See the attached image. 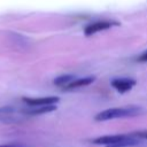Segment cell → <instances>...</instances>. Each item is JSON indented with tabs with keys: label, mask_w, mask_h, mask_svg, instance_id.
<instances>
[{
	"label": "cell",
	"mask_w": 147,
	"mask_h": 147,
	"mask_svg": "<svg viewBox=\"0 0 147 147\" xmlns=\"http://www.w3.org/2000/svg\"><path fill=\"white\" fill-rule=\"evenodd\" d=\"M141 111V108L136 107V106H130V107H121V108H110L102 110L94 116V119L98 122H103V121H109V119H115V118H125V117H133L137 116Z\"/></svg>",
	"instance_id": "obj_1"
},
{
	"label": "cell",
	"mask_w": 147,
	"mask_h": 147,
	"mask_svg": "<svg viewBox=\"0 0 147 147\" xmlns=\"http://www.w3.org/2000/svg\"><path fill=\"white\" fill-rule=\"evenodd\" d=\"M119 25L118 22L116 21H95V22H91L88 23L85 28H84V34L86 37L93 36L100 31H105L108 30L113 26H117Z\"/></svg>",
	"instance_id": "obj_2"
},
{
	"label": "cell",
	"mask_w": 147,
	"mask_h": 147,
	"mask_svg": "<svg viewBox=\"0 0 147 147\" xmlns=\"http://www.w3.org/2000/svg\"><path fill=\"white\" fill-rule=\"evenodd\" d=\"M136 84H137L136 79L129 78V77H117L110 82L111 87L115 88L119 93H125V92L131 91Z\"/></svg>",
	"instance_id": "obj_3"
},
{
	"label": "cell",
	"mask_w": 147,
	"mask_h": 147,
	"mask_svg": "<svg viewBox=\"0 0 147 147\" xmlns=\"http://www.w3.org/2000/svg\"><path fill=\"white\" fill-rule=\"evenodd\" d=\"M60 101L59 96L48 95V96H40V98H23V102L26 106H46V105H56Z\"/></svg>",
	"instance_id": "obj_4"
},
{
	"label": "cell",
	"mask_w": 147,
	"mask_h": 147,
	"mask_svg": "<svg viewBox=\"0 0 147 147\" xmlns=\"http://www.w3.org/2000/svg\"><path fill=\"white\" fill-rule=\"evenodd\" d=\"M132 134H115V136H103V137H99L92 140V144L94 145H102V146H108L115 142H118L121 140H124L129 137H131Z\"/></svg>",
	"instance_id": "obj_5"
},
{
	"label": "cell",
	"mask_w": 147,
	"mask_h": 147,
	"mask_svg": "<svg viewBox=\"0 0 147 147\" xmlns=\"http://www.w3.org/2000/svg\"><path fill=\"white\" fill-rule=\"evenodd\" d=\"M56 105H46V106H28L26 109L23 110L24 114L26 115H31V116H37V115H42V114H47L51 111L56 110Z\"/></svg>",
	"instance_id": "obj_6"
},
{
	"label": "cell",
	"mask_w": 147,
	"mask_h": 147,
	"mask_svg": "<svg viewBox=\"0 0 147 147\" xmlns=\"http://www.w3.org/2000/svg\"><path fill=\"white\" fill-rule=\"evenodd\" d=\"M95 80L94 76H87V77H83V78H75L70 84H68L67 86H64V90H74V88H78V87H84L87 86L90 84H92Z\"/></svg>",
	"instance_id": "obj_7"
},
{
	"label": "cell",
	"mask_w": 147,
	"mask_h": 147,
	"mask_svg": "<svg viewBox=\"0 0 147 147\" xmlns=\"http://www.w3.org/2000/svg\"><path fill=\"white\" fill-rule=\"evenodd\" d=\"M138 144H139V140L134 138V134H132L131 137H129L124 140H121L118 142H115V144H111V145H108L105 147H131V146H136Z\"/></svg>",
	"instance_id": "obj_8"
},
{
	"label": "cell",
	"mask_w": 147,
	"mask_h": 147,
	"mask_svg": "<svg viewBox=\"0 0 147 147\" xmlns=\"http://www.w3.org/2000/svg\"><path fill=\"white\" fill-rule=\"evenodd\" d=\"M75 78H76V77L72 76V75H62V76L56 77V78L53 80V83H54V85H56V86L64 87V86H67L68 84H70Z\"/></svg>",
	"instance_id": "obj_9"
},
{
	"label": "cell",
	"mask_w": 147,
	"mask_h": 147,
	"mask_svg": "<svg viewBox=\"0 0 147 147\" xmlns=\"http://www.w3.org/2000/svg\"><path fill=\"white\" fill-rule=\"evenodd\" d=\"M14 111V109L11 108V107H9V106H7V107H2V108H0V117H2V116H7V115H9L10 113H13Z\"/></svg>",
	"instance_id": "obj_10"
},
{
	"label": "cell",
	"mask_w": 147,
	"mask_h": 147,
	"mask_svg": "<svg viewBox=\"0 0 147 147\" xmlns=\"http://www.w3.org/2000/svg\"><path fill=\"white\" fill-rule=\"evenodd\" d=\"M137 60H138V62H147V51L144 52L142 54H140Z\"/></svg>",
	"instance_id": "obj_11"
},
{
	"label": "cell",
	"mask_w": 147,
	"mask_h": 147,
	"mask_svg": "<svg viewBox=\"0 0 147 147\" xmlns=\"http://www.w3.org/2000/svg\"><path fill=\"white\" fill-rule=\"evenodd\" d=\"M0 147H22L20 144H6V145H0Z\"/></svg>",
	"instance_id": "obj_12"
},
{
	"label": "cell",
	"mask_w": 147,
	"mask_h": 147,
	"mask_svg": "<svg viewBox=\"0 0 147 147\" xmlns=\"http://www.w3.org/2000/svg\"><path fill=\"white\" fill-rule=\"evenodd\" d=\"M138 136H139V137H142V138H147V132H144V133H139Z\"/></svg>",
	"instance_id": "obj_13"
}]
</instances>
